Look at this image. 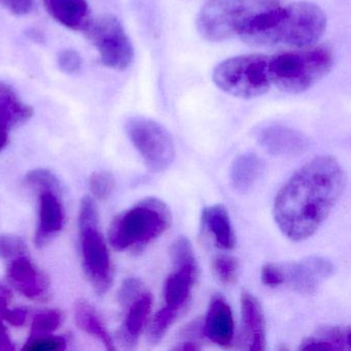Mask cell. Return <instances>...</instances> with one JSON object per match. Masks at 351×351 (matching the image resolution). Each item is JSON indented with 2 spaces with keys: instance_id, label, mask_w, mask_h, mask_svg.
I'll return each mask as SVG.
<instances>
[{
  "instance_id": "35",
  "label": "cell",
  "mask_w": 351,
  "mask_h": 351,
  "mask_svg": "<svg viewBox=\"0 0 351 351\" xmlns=\"http://www.w3.org/2000/svg\"><path fill=\"white\" fill-rule=\"evenodd\" d=\"M10 301L11 300L0 299V317L12 326H23L27 317V311L23 308L9 307Z\"/></svg>"
},
{
  "instance_id": "39",
  "label": "cell",
  "mask_w": 351,
  "mask_h": 351,
  "mask_svg": "<svg viewBox=\"0 0 351 351\" xmlns=\"http://www.w3.org/2000/svg\"><path fill=\"white\" fill-rule=\"evenodd\" d=\"M15 350L13 342L10 338L9 332H0V351H13Z\"/></svg>"
},
{
  "instance_id": "3",
  "label": "cell",
  "mask_w": 351,
  "mask_h": 351,
  "mask_svg": "<svg viewBox=\"0 0 351 351\" xmlns=\"http://www.w3.org/2000/svg\"><path fill=\"white\" fill-rule=\"evenodd\" d=\"M170 225L169 207L160 199L149 197L114 217L108 230V240L119 252H138L165 233Z\"/></svg>"
},
{
  "instance_id": "41",
  "label": "cell",
  "mask_w": 351,
  "mask_h": 351,
  "mask_svg": "<svg viewBox=\"0 0 351 351\" xmlns=\"http://www.w3.org/2000/svg\"><path fill=\"white\" fill-rule=\"evenodd\" d=\"M0 299H12L11 291L1 282H0Z\"/></svg>"
},
{
  "instance_id": "10",
  "label": "cell",
  "mask_w": 351,
  "mask_h": 351,
  "mask_svg": "<svg viewBox=\"0 0 351 351\" xmlns=\"http://www.w3.org/2000/svg\"><path fill=\"white\" fill-rule=\"evenodd\" d=\"M285 283L293 291L304 295H312L320 285L335 272V266L328 258L312 256L299 262L282 265Z\"/></svg>"
},
{
  "instance_id": "19",
  "label": "cell",
  "mask_w": 351,
  "mask_h": 351,
  "mask_svg": "<svg viewBox=\"0 0 351 351\" xmlns=\"http://www.w3.org/2000/svg\"><path fill=\"white\" fill-rule=\"evenodd\" d=\"M299 350L350 351L349 326H324L300 344Z\"/></svg>"
},
{
  "instance_id": "26",
  "label": "cell",
  "mask_w": 351,
  "mask_h": 351,
  "mask_svg": "<svg viewBox=\"0 0 351 351\" xmlns=\"http://www.w3.org/2000/svg\"><path fill=\"white\" fill-rule=\"evenodd\" d=\"M24 182L28 186L36 190H49L61 195L62 186L58 178L48 169H34L26 174Z\"/></svg>"
},
{
  "instance_id": "18",
  "label": "cell",
  "mask_w": 351,
  "mask_h": 351,
  "mask_svg": "<svg viewBox=\"0 0 351 351\" xmlns=\"http://www.w3.org/2000/svg\"><path fill=\"white\" fill-rule=\"evenodd\" d=\"M49 15L59 24L73 30H85L90 22L87 0H44Z\"/></svg>"
},
{
  "instance_id": "9",
  "label": "cell",
  "mask_w": 351,
  "mask_h": 351,
  "mask_svg": "<svg viewBox=\"0 0 351 351\" xmlns=\"http://www.w3.org/2000/svg\"><path fill=\"white\" fill-rule=\"evenodd\" d=\"M99 226L80 227L83 268L96 293L104 295L112 285V267L110 252Z\"/></svg>"
},
{
  "instance_id": "6",
  "label": "cell",
  "mask_w": 351,
  "mask_h": 351,
  "mask_svg": "<svg viewBox=\"0 0 351 351\" xmlns=\"http://www.w3.org/2000/svg\"><path fill=\"white\" fill-rule=\"evenodd\" d=\"M213 80L230 95L242 99L260 97L270 89L269 57L248 54L227 59L215 67Z\"/></svg>"
},
{
  "instance_id": "28",
  "label": "cell",
  "mask_w": 351,
  "mask_h": 351,
  "mask_svg": "<svg viewBox=\"0 0 351 351\" xmlns=\"http://www.w3.org/2000/svg\"><path fill=\"white\" fill-rule=\"evenodd\" d=\"M213 267L215 276L223 285H230L235 282L239 268L235 258L230 256H217L213 261Z\"/></svg>"
},
{
  "instance_id": "21",
  "label": "cell",
  "mask_w": 351,
  "mask_h": 351,
  "mask_svg": "<svg viewBox=\"0 0 351 351\" xmlns=\"http://www.w3.org/2000/svg\"><path fill=\"white\" fill-rule=\"evenodd\" d=\"M265 171V163L254 153L243 154L234 161L231 168V184L240 194L252 191Z\"/></svg>"
},
{
  "instance_id": "22",
  "label": "cell",
  "mask_w": 351,
  "mask_h": 351,
  "mask_svg": "<svg viewBox=\"0 0 351 351\" xmlns=\"http://www.w3.org/2000/svg\"><path fill=\"white\" fill-rule=\"evenodd\" d=\"M75 322L80 328L101 341L108 350H114V341L94 308L86 301H79L75 308Z\"/></svg>"
},
{
  "instance_id": "4",
  "label": "cell",
  "mask_w": 351,
  "mask_h": 351,
  "mask_svg": "<svg viewBox=\"0 0 351 351\" xmlns=\"http://www.w3.org/2000/svg\"><path fill=\"white\" fill-rule=\"evenodd\" d=\"M280 0H207L197 17V29L204 40L219 43L241 34Z\"/></svg>"
},
{
  "instance_id": "32",
  "label": "cell",
  "mask_w": 351,
  "mask_h": 351,
  "mask_svg": "<svg viewBox=\"0 0 351 351\" xmlns=\"http://www.w3.org/2000/svg\"><path fill=\"white\" fill-rule=\"evenodd\" d=\"M145 291L143 283L139 279L127 278L123 282L120 291L118 293V301L124 309H126L139 295Z\"/></svg>"
},
{
  "instance_id": "8",
  "label": "cell",
  "mask_w": 351,
  "mask_h": 351,
  "mask_svg": "<svg viewBox=\"0 0 351 351\" xmlns=\"http://www.w3.org/2000/svg\"><path fill=\"white\" fill-rule=\"evenodd\" d=\"M85 32L97 49L102 64L119 71H125L132 64L134 49L118 18L104 15L90 20Z\"/></svg>"
},
{
  "instance_id": "2",
  "label": "cell",
  "mask_w": 351,
  "mask_h": 351,
  "mask_svg": "<svg viewBox=\"0 0 351 351\" xmlns=\"http://www.w3.org/2000/svg\"><path fill=\"white\" fill-rule=\"evenodd\" d=\"M326 17L315 3L278 5L258 17L240 38L254 47L312 46L324 36Z\"/></svg>"
},
{
  "instance_id": "7",
  "label": "cell",
  "mask_w": 351,
  "mask_h": 351,
  "mask_svg": "<svg viewBox=\"0 0 351 351\" xmlns=\"http://www.w3.org/2000/svg\"><path fill=\"white\" fill-rule=\"evenodd\" d=\"M125 128L152 172L165 171L171 166L176 158V145L165 127L145 117H132L127 120Z\"/></svg>"
},
{
  "instance_id": "34",
  "label": "cell",
  "mask_w": 351,
  "mask_h": 351,
  "mask_svg": "<svg viewBox=\"0 0 351 351\" xmlns=\"http://www.w3.org/2000/svg\"><path fill=\"white\" fill-rule=\"evenodd\" d=\"M57 62H58L59 69L63 73L73 75L82 69L83 59L77 51L64 50L59 53Z\"/></svg>"
},
{
  "instance_id": "5",
  "label": "cell",
  "mask_w": 351,
  "mask_h": 351,
  "mask_svg": "<svg viewBox=\"0 0 351 351\" xmlns=\"http://www.w3.org/2000/svg\"><path fill=\"white\" fill-rule=\"evenodd\" d=\"M332 65L334 54L328 47H305L269 58V77L285 93H303L324 79Z\"/></svg>"
},
{
  "instance_id": "14",
  "label": "cell",
  "mask_w": 351,
  "mask_h": 351,
  "mask_svg": "<svg viewBox=\"0 0 351 351\" xmlns=\"http://www.w3.org/2000/svg\"><path fill=\"white\" fill-rule=\"evenodd\" d=\"M242 345L250 351H264L266 349V324L262 306L250 291L241 293Z\"/></svg>"
},
{
  "instance_id": "37",
  "label": "cell",
  "mask_w": 351,
  "mask_h": 351,
  "mask_svg": "<svg viewBox=\"0 0 351 351\" xmlns=\"http://www.w3.org/2000/svg\"><path fill=\"white\" fill-rule=\"evenodd\" d=\"M0 5L16 16H27L34 11V0H0Z\"/></svg>"
},
{
  "instance_id": "11",
  "label": "cell",
  "mask_w": 351,
  "mask_h": 351,
  "mask_svg": "<svg viewBox=\"0 0 351 351\" xmlns=\"http://www.w3.org/2000/svg\"><path fill=\"white\" fill-rule=\"evenodd\" d=\"M258 145L273 156L297 157L310 147V141L305 134L282 125H269L256 132Z\"/></svg>"
},
{
  "instance_id": "15",
  "label": "cell",
  "mask_w": 351,
  "mask_h": 351,
  "mask_svg": "<svg viewBox=\"0 0 351 351\" xmlns=\"http://www.w3.org/2000/svg\"><path fill=\"white\" fill-rule=\"evenodd\" d=\"M205 336L219 346L229 347L234 339V319L231 307L221 295H215L209 304L203 324Z\"/></svg>"
},
{
  "instance_id": "40",
  "label": "cell",
  "mask_w": 351,
  "mask_h": 351,
  "mask_svg": "<svg viewBox=\"0 0 351 351\" xmlns=\"http://www.w3.org/2000/svg\"><path fill=\"white\" fill-rule=\"evenodd\" d=\"M176 350H200L201 347L199 346V343L195 341H184L180 346H176Z\"/></svg>"
},
{
  "instance_id": "1",
  "label": "cell",
  "mask_w": 351,
  "mask_h": 351,
  "mask_svg": "<svg viewBox=\"0 0 351 351\" xmlns=\"http://www.w3.org/2000/svg\"><path fill=\"white\" fill-rule=\"evenodd\" d=\"M346 173L332 156H319L298 170L280 189L273 206L275 223L285 237H311L336 206L346 188Z\"/></svg>"
},
{
  "instance_id": "13",
  "label": "cell",
  "mask_w": 351,
  "mask_h": 351,
  "mask_svg": "<svg viewBox=\"0 0 351 351\" xmlns=\"http://www.w3.org/2000/svg\"><path fill=\"white\" fill-rule=\"evenodd\" d=\"M65 223V213L60 195L53 191H40L38 225L34 243L44 247L57 234L62 231Z\"/></svg>"
},
{
  "instance_id": "24",
  "label": "cell",
  "mask_w": 351,
  "mask_h": 351,
  "mask_svg": "<svg viewBox=\"0 0 351 351\" xmlns=\"http://www.w3.org/2000/svg\"><path fill=\"white\" fill-rule=\"evenodd\" d=\"M180 312L171 308L165 307L159 310L149 322L147 339L152 345L158 344L165 336L170 326L174 324Z\"/></svg>"
},
{
  "instance_id": "31",
  "label": "cell",
  "mask_w": 351,
  "mask_h": 351,
  "mask_svg": "<svg viewBox=\"0 0 351 351\" xmlns=\"http://www.w3.org/2000/svg\"><path fill=\"white\" fill-rule=\"evenodd\" d=\"M27 252V246L20 236L0 235V258L13 260Z\"/></svg>"
},
{
  "instance_id": "17",
  "label": "cell",
  "mask_w": 351,
  "mask_h": 351,
  "mask_svg": "<svg viewBox=\"0 0 351 351\" xmlns=\"http://www.w3.org/2000/svg\"><path fill=\"white\" fill-rule=\"evenodd\" d=\"M152 306L153 295L145 291L126 308V316L119 332V339L127 348H133L137 344L149 319Z\"/></svg>"
},
{
  "instance_id": "27",
  "label": "cell",
  "mask_w": 351,
  "mask_h": 351,
  "mask_svg": "<svg viewBox=\"0 0 351 351\" xmlns=\"http://www.w3.org/2000/svg\"><path fill=\"white\" fill-rule=\"evenodd\" d=\"M90 190L98 200H106L114 192L116 182L114 176L108 171H96L90 176Z\"/></svg>"
},
{
  "instance_id": "36",
  "label": "cell",
  "mask_w": 351,
  "mask_h": 351,
  "mask_svg": "<svg viewBox=\"0 0 351 351\" xmlns=\"http://www.w3.org/2000/svg\"><path fill=\"white\" fill-rule=\"evenodd\" d=\"M263 283L266 287H277L279 285H285V272H283L282 265L270 264L265 265L262 269Z\"/></svg>"
},
{
  "instance_id": "23",
  "label": "cell",
  "mask_w": 351,
  "mask_h": 351,
  "mask_svg": "<svg viewBox=\"0 0 351 351\" xmlns=\"http://www.w3.org/2000/svg\"><path fill=\"white\" fill-rule=\"evenodd\" d=\"M0 104L12 114L16 126L27 122L34 116V108L24 104L13 88L0 81Z\"/></svg>"
},
{
  "instance_id": "29",
  "label": "cell",
  "mask_w": 351,
  "mask_h": 351,
  "mask_svg": "<svg viewBox=\"0 0 351 351\" xmlns=\"http://www.w3.org/2000/svg\"><path fill=\"white\" fill-rule=\"evenodd\" d=\"M67 342L63 337L48 335L26 341L23 350L29 351H63L66 349Z\"/></svg>"
},
{
  "instance_id": "25",
  "label": "cell",
  "mask_w": 351,
  "mask_h": 351,
  "mask_svg": "<svg viewBox=\"0 0 351 351\" xmlns=\"http://www.w3.org/2000/svg\"><path fill=\"white\" fill-rule=\"evenodd\" d=\"M62 319V314L58 310H45L38 312L32 319L28 340L52 335L60 326Z\"/></svg>"
},
{
  "instance_id": "20",
  "label": "cell",
  "mask_w": 351,
  "mask_h": 351,
  "mask_svg": "<svg viewBox=\"0 0 351 351\" xmlns=\"http://www.w3.org/2000/svg\"><path fill=\"white\" fill-rule=\"evenodd\" d=\"M203 227L213 235L217 247L231 250L235 247V234L227 209L221 204L206 207L202 213Z\"/></svg>"
},
{
  "instance_id": "30",
  "label": "cell",
  "mask_w": 351,
  "mask_h": 351,
  "mask_svg": "<svg viewBox=\"0 0 351 351\" xmlns=\"http://www.w3.org/2000/svg\"><path fill=\"white\" fill-rule=\"evenodd\" d=\"M170 254H171V260L173 262L174 267L197 262L192 243L188 238L184 237V236L178 238L173 242L171 250H170Z\"/></svg>"
},
{
  "instance_id": "33",
  "label": "cell",
  "mask_w": 351,
  "mask_h": 351,
  "mask_svg": "<svg viewBox=\"0 0 351 351\" xmlns=\"http://www.w3.org/2000/svg\"><path fill=\"white\" fill-rule=\"evenodd\" d=\"M99 226V215L95 201L91 197L83 198L80 207L79 227Z\"/></svg>"
},
{
  "instance_id": "38",
  "label": "cell",
  "mask_w": 351,
  "mask_h": 351,
  "mask_svg": "<svg viewBox=\"0 0 351 351\" xmlns=\"http://www.w3.org/2000/svg\"><path fill=\"white\" fill-rule=\"evenodd\" d=\"M14 123L11 117L0 106V152L7 147L9 143V131L13 128Z\"/></svg>"
},
{
  "instance_id": "16",
  "label": "cell",
  "mask_w": 351,
  "mask_h": 351,
  "mask_svg": "<svg viewBox=\"0 0 351 351\" xmlns=\"http://www.w3.org/2000/svg\"><path fill=\"white\" fill-rule=\"evenodd\" d=\"M174 268L176 271L166 279L164 298L167 307L180 312L188 304L193 287L198 278V264L197 262L191 263Z\"/></svg>"
},
{
  "instance_id": "12",
  "label": "cell",
  "mask_w": 351,
  "mask_h": 351,
  "mask_svg": "<svg viewBox=\"0 0 351 351\" xmlns=\"http://www.w3.org/2000/svg\"><path fill=\"white\" fill-rule=\"evenodd\" d=\"M7 276L10 283L28 299L44 301L48 298V278L26 254L11 260Z\"/></svg>"
}]
</instances>
